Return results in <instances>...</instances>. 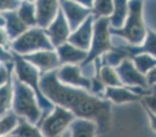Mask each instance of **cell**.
Returning <instances> with one entry per match:
<instances>
[{"label":"cell","instance_id":"6da1fadb","mask_svg":"<svg viewBox=\"0 0 156 137\" xmlns=\"http://www.w3.org/2000/svg\"><path fill=\"white\" fill-rule=\"evenodd\" d=\"M41 93L48 99L58 104L60 108L70 111L74 116L97 121L102 131L107 127L109 117V104L91 97L86 91L66 86L55 77V72H51L41 79Z\"/></svg>","mask_w":156,"mask_h":137},{"label":"cell","instance_id":"7a4b0ae2","mask_svg":"<svg viewBox=\"0 0 156 137\" xmlns=\"http://www.w3.org/2000/svg\"><path fill=\"white\" fill-rule=\"evenodd\" d=\"M14 98H12V109L16 116L23 117L31 125H37L41 120V108L37 105V101L33 95V90L20 83L19 80L15 82L14 85Z\"/></svg>","mask_w":156,"mask_h":137},{"label":"cell","instance_id":"3957f363","mask_svg":"<svg viewBox=\"0 0 156 137\" xmlns=\"http://www.w3.org/2000/svg\"><path fill=\"white\" fill-rule=\"evenodd\" d=\"M12 50L21 55H31L40 51H52L51 43L46 32L41 29H31L25 31L20 37L11 42Z\"/></svg>","mask_w":156,"mask_h":137},{"label":"cell","instance_id":"277c9868","mask_svg":"<svg viewBox=\"0 0 156 137\" xmlns=\"http://www.w3.org/2000/svg\"><path fill=\"white\" fill-rule=\"evenodd\" d=\"M129 14L126 19L123 29L119 31H114L115 33H119L127 38L132 44H140L145 38V27L141 16V8L143 3L132 2L128 3Z\"/></svg>","mask_w":156,"mask_h":137},{"label":"cell","instance_id":"5b68a950","mask_svg":"<svg viewBox=\"0 0 156 137\" xmlns=\"http://www.w3.org/2000/svg\"><path fill=\"white\" fill-rule=\"evenodd\" d=\"M74 119L75 117L70 111L60 106H54L53 111L42 121L38 130L43 137H59L69 128Z\"/></svg>","mask_w":156,"mask_h":137},{"label":"cell","instance_id":"8992f818","mask_svg":"<svg viewBox=\"0 0 156 137\" xmlns=\"http://www.w3.org/2000/svg\"><path fill=\"white\" fill-rule=\"evenodd\" d=\"M109 22L108 19H97L94 25V33L91 40V50L87 52V58L84 63H89L97 56L102 55L103 52L111 50V38H109Z\"/></svg>","mask_w":156,"mask_h":137},{"label":"cell","instance_id":"52a82bcc","mask_svg":"<svg viewBox=\"0 0 156 137\" xmlns=\"http://www.w3.org/2000/svg\"><path fill=\"white\" fill-rule=\"evenodd\" d=\"M55 77L59 83L71 86V88H77V89H90L91 88V82L87 77L81 74L80 67L74 66V64H66L62 67L58 73H55Z\"/></svg>","mask_w":156,"mask_h":137},{"label":"cell","instance_id":"ba28073f","mask_svg":"<svg viewBox=\"0 0 156 137\" xmlns=\"http://www.w3.org/2000/svg\"><path fill=\"white\" fill-rule=\"evenodd\" d=\"M44 32L48 36V38L53 46H58L59 47L63 43H65V41L70 36V29H69V25L64 17L62 10H58L55 19L44 30Z\"/></svg>","mask_w":156,"mask_h":137},{"label":"cell","instance_id":"9c48e42d","mask_svg":"<svg viewBox=\"0 0 156 137\" xmlns=\"http://www.w3.org/2000/svg\"><path fill=\"white\" fill-rule=\"evenodd\" d=\"M60 5L63 6L62 13L69 25L70 31H75L87 19V15L90 14V10L85 6H83L80 3L63 2V3H60Z\"/></svg>","mask_w":156,"mask_h":137},{"label":"cell","instance_id":"30bf717a","mask_svg":"<svg viewBox=\"0 0 156 137\" xmlns=\"http://www.w3.org/2000/svg\"><path fill=\"white\" fill-rule=\"evenodd\" d=\"M92 30H94V19L87 17L79 27L69 36L68 41L74 47L86 51L90 48L91 40H92Z\"/></svg>","mask_w":156,"mask_h":137},{"label":"cell","instance_id":"8fae6325","mask_svg":"<svg viewBox=\"0 0 156 137\" xmlns=\"http://www.w3.org/2000/svg\"><path fill=\"white\" fill-rule=\"evenodd\" d=\"M26 62L41 72H52L59 66L58 55L54 51H40L23 57Z\"/></svg>","mask_w":156,"mask_h":137},{"label":"cell","instance_id":"7c38bea8","mask_svg":"<svg viewBox=\"0 0 156 137\" xmlns=\"http://www.w3.org/2000/svg\"><path fill=\"white\" fill-rule=\"evenodd\" d=\"M115 73L118 75L121 83L123 82L128 85H139L143 88L147 85L144 75L140 74L134 67V64L128 59H124L121 64H118V68H117Z\"/></svg>","mask_w":156,"mask_h":137},{"label":"cell","instance_id":"4fadbf2b","mask_svg":"<svg viewBox=\"0 0 156 137\" xmlns=\"http://www.w3.org/2000/svg\"><path fill=\"white\" fill-rule=\"evenodd\" d=\"M58 5L57 2H38L34 3V11H36V24L46 30L52 21L55 19L58 14Z\"/></svg>","mask_w":156,"mask_h":137},{"label":"cell","instance_id":"5bb4252c","mask_svg":"<svg viewBox=\"0 0 156 137\" xmlns=\"http://www.w3.org/2000/svg\"><path fill=\"white\" fill-rule=\"evenodd\" d=\"M58 58L59 63L63 64H76L79 62H85L87 58V52L79 50L71 46L70 43H63L58 47Z\"/></svg>","mask_w":156,"mask_h":137},{"label":"cell","instance_id":"9a60e30c","mask_svg":"<svg viewBox=\"0 0 156 137\" xmlns=\"http://www.w3.org/2000/svg\"><path fill=\"white\" fill-rule=\"evenodd\" d=\"M70 137H96L97 125L95 121L86 119H74L68 128Z\"/></svg>","mask_w":156,"mask_h":137},{"label":"cell","instance_id":"2e32d148","mask_svg":"<svg viewBox=\"0 0 156 137\" xmlns=\"http://www.w3.org/2000/svg\"><path fill=\"white\" fill-rule=\"evenodd\" d=\"M5 25H6V33L10 40H16L20 37L25 31H27V26L20 20L17 14L15 11H9V13H3L2 14Z\"/></svg>","mask_w":156,"mask_h":137},{"label":"cell","instance_id":"e0dca14e","mask_svg":"<svg viewBox=\"0 0 156 137\" xmlns=\"http://www.w3.org/2000/svg\"><path fill=\"white\" fill-rule=\"evenodd\" d=\"M127 16H128V3L115 2L114 8H113V13L111 15V19H108V22L114 30L122 29L124 22H126Z\"/></svg>","mask_w":156,"mask_h":137},{"label":"cell","instance_id":"ac0fdd59","mask_svg":"<svg viewBox=\"0 0 156 137\" xmlns=\"http://www.w3.org/2000/svg\"><path fill=\"white\" fill-rule=\"evenodd\" d=\"M14 98V88L11 82H6L4 85L0 86V116L5 115L12 105Z\"/></svg>","mask_w":156,"mask_h":137},{"label":"cell","instance_id":"d6986e66","mask_svg":"<svg viewBox=\"0 0 156 137\" xmlns=\"http://www.w3.org/2000/svg\"><path fill=\"white\" fill-rule=\"evenodd\" d=\"M106 97L114 103H126V101H133L138 98V95L133 94L132 91L126 90L124 88L117 86V88H107L106 89Z\"/></svg>","mask_w":156,"mask_h":137},{"label":"cell","instance_id":"ffe728a7","mask_svg":"<svg viewBox=\"0 0 156 137\" xmlns=\"http://www.w3.org/2000/svg\"><path fill=\"white\" fill-rule=\"evenodd\" d=\"M17 16L26 26L36 25V11H34V3L23 2L20 4L17 9Z\"/></svg>","mask_w":156,"mask_h":137},{"label":"cell","instance_id":"44dd1931","mask_svg":"<svg viewBox=\"0 0 156 137\" xmlns=\"http://www.w3.org/2000/svg\"><path fill=\"white\" fill-rule=\"evenodd\" d=\"M10 137H43L37 127L22 120L19 122L16 128L10 133Z\"/></svg>","mask_w":156,"mask_h":137},{"label":"cell","instance_id":"7402d4cb","mask_svg":"<svg viewBox=\"0 0 156 137\" xmlns=\"http://www.w3.org/2000/svg\"><path fill=\"white\" fill-rule=\"evenodd\" d=\"M20 120L15 114H8L0 120V137H6L10 135L16 126L19 125Z\"/></svg>","mask_w":156,"mask_h":137},{"label":"cell","instance_id":"603a6c76","mask_svg":"<svg viewBox=\"0 0 156 137\" xmlns=\"http://www.w3.org/2000/svg\"><path fill=\"white\" fill-rule=\"evenodd\" d=\"M100 77L98 79H101L102 83H105L106 85H109L111 88H117V86H121V80L117 75L115 70L112 67H103L100 72Z\"/></svg>","mask_w":156,"mask_h":137},{"label":"cell","instance_id":"cb8c5ba5","mask_svg":"<svg viewBox=\"0 0 156 137\" xmlns=\"http://www.w3.org/2000/svg\"><path fill=\"white\" fill-rule=\"evenodd\" d=\"M114 8L113 2H95L92 3V10L95 13V16L97 19H107L109 15H112Z\"/></svg>","mask_w":156,"mask_h":137},{"label":"cell","instance_id":"d4e9b609","mask_svg":"<svg viewBox=\"0 0 156 137\" xmlns=\"http://www.w3.org/2000/svg\"><path fill=\"white\" fill-rule=\"evenodd\" d=\"M155 66V61L152 57H150L149 55H144V56H138L135 58V68L136 70L143 74V73H149L151 69H154Z\"/></svg>","mask_w":156,"mask_h":137},{"label":"cell","instance_id":"484cf974","mask_svg":"<svg viewBox=\"0 0 156 137\" xmlns=\"http://www.w3.org/2000/svg\"><path fill=\"white\" fill-rule=\"evenodd\" d=\"M20 2H0V11L3 13H9L14 11L15 9H19Z\"/></svg>","mask_w":156,"mask_h":137},{"label":"cell","instance_id":"4316f807","mask_svg":"<svg viewBox=\"0 0 156 137\" xmlns=\"http://www.w3.org/2000/svg\"><path fill=\"white\" fill-rule=\"evenodd\" d=\"M9 36L6 33L5 30H3V27L0 29V46H8L9 44Z\"/></svg>","mask_w":156,"mask_h":137},{"label":"cell","instance_id":"83f0119b","mask_svg":"<svg viewBox=\"0 0 156 137\" xmlns=\"http://www.w3.org/2000/svg\"><path fill=\"white\" fill-rule=\"evenodd\" d=\"M8 82V72L4 67H0V86Z\"/></svg>","mask_w":156,"mask_h":137},{"label":"cell","instance_id":"f1b7e54d","mask_svg":"<svg viewBox=\"0 0 156 137\" xmlns=\"http://www.w3.org/2000/svg\"><path fill=\"white\" fill-rule=\"evenodd\" d=\"M4 25H5V20H4L3 15H0V29H2Z\"/></svg>","mask_w":156,"mask_h":137},{"label":"cell","instance_id":"f546056e","mask_svg":"<svg viewBox=\"0 0 156 137\" xmlns=\"http://www.w3.org/2000/svg\"><path fill=\"white\" fill-rule=\"evenodd\" d=\"M59 137H70V136H69V131H68V130H66V131H65V132H64V133H63V135H60V136H59Z\"/></svg>","mask_w":156,"mask_h":137}]
</instances>
